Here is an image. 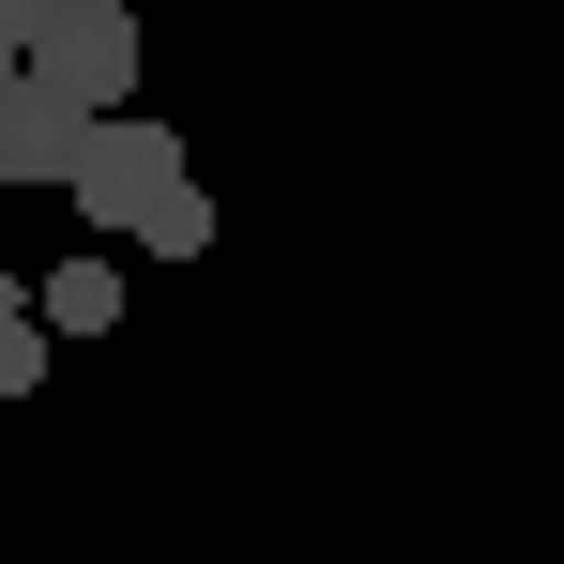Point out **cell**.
I'll list each match as a JSON object with an SVG mask.
<instances>
[{
  "mask_svg": "<svg viewBox=\"0 0 564 564\" xmlns=\"http://www.w3.org/2000/svg\"><path fill=\"white\" fill-rule=\"evenodd\" d=\"M77 229H122V245H169V214L198 198V169H184V138L153 122V107H122V122H93L77 138Z\"/></svg>",
  "mask_w": 564,
  "mask_h": 564,
  "instance_id": "1",
  "label": "cell"
},
{
  "mask_svg": "<svg viewBox=\"0 0 564 564\" xmlns=\"http://www.w3.org/2000/svg\"><path fill=\"white\" fill-rule=\"evenodd\" d=\"M15 77L46 107H77V122H122L138 107V0H46V31H31Z\"/></svg>",
  "mask_w": 564,
  "mask_h": 564,
  "instance_id": "2",
  "label": "cell"
},
{
  "mask_svg": "<svg viewBox=\"0 0 564 564\" xmlns=\"http://www.w3.org/2000/svg\"><path fill=\"white\" fill-rule=\"evenodd\" d=\"M77 138H93L77 107L15 93V107H0V184H77Z\"/></svg>",
  "mask_w": 564,
  "mask_h": 564,
  "instance_id": "3",
  "label": "cell"
},
{
  "mask_svg": "<svg viewBox=\"0 0 564 564\" xmlns=\"http://www.w3.org/2000/svg\"><path fill=\"white\" fill-rule=\"evenodd\" d=\"M31 321H46V351H77V336H107V321H122V260H62V275L31 290Z\"/></svg>",
  "mask_w": 564,
  "mask_h": 564,
  "instance_id": "4",
  "label": "cell"
},
{
  "mask_svg": "<svg viewBox=\"0 0 564 564\" xmlns=\"http://www.w3.org/2000/svg\"><path fill=\"white\" fill-rule=\"evenodd\" d=\"M46 381V321H31V290H0V412Z\"/></svg>",
  "mask_w": 564,
  "mask_h": 564,
  "instance_id": "5",
  "label": "cell"
},
{
  "mask_svg": "<svg viewBox=\"0 0 564 564\" xmlns=\"http://www.w3.org/2000/svg\"><path fill=\"white\" fill-rule=\"evenodd\" d=\"M31 31H46V0H0V62H31Z\"/></svg>",
  "mask_w": 564,
  "mask_h": 564,
  "instance_id": "6",
  "label": "cell"
},
{
  "mask_svg": "<svg viewBox=\"0 0 564 564\" xmlns=\"http://www.w3.org/2000/svg\"><path fill=\"white\" fill-rule=\"evenodd\" d=\"M15 93H31V77H15V62H0V107H15Z\"/></svg>",
  "mask_w": 564,
  "mask_h": 564,
  "instance_id": "7",
  "label": "cell"
}]
</instances>
